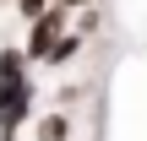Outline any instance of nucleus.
<instances>
[{
	"label": "nucleus",
	"instance_id": "obj_1",
	"mask_svg": "<svg viewBox=\"0 0 147 141\" xmlns=\"http://www.w3.org/2000/svg\"><path fill=\"white\" fill-rule=\"evenodd\" d=\"M27 65L33 60L22 54V43H5L0 49V130H16V136L33 125V103H38Z\"/></svg>",
	"mask_w": 147,
	"mask_h": 141
},
{
	"label": "nucleus",
	"instance_id": "obj_2",
	"mask_svg": "<svg viewBox=\"0 0 147 141\" xmlns=\"http://www.w3.org/2000/svg\"><path fill=\"white\" fill-rule=\"evenodd\" d=\"M71 27V11L65 5H49V11H38L33 22H27V43H22V54L33 60V65H44V54L55 49V38Z\"/></svg>",
	"mask_w": 147,
	"mask_h": 141
},
{
	"label": "nucleus",
	"instance_id": "obj_3",
	"mask_svg": "<svg viewBox=\"0 0 147 141\" xmlns=\"http://www.w3.org/2000/svg\"><path fill=\"white\" fill-rule=\"evenodd\" d=\"M82 43H87V38H82L76 27H65V33L55 38V49L44 54V71H65V65H76V54H82Z\"/></svg>",
	"mask_w": 147,
	"mask_h": 141
},
{
	"label": "nucleus",
	"instance_id": "obj_4",
	"mask_svg": "<svg viewBox=\"0 0 147 141\" xmlns=\"http://www.w3.org/2000/svg\"><path fill=\"white\" fill-rule=\"evenodd\" d=\"M27 136H33V141H71V114H65V109L38 114V120L27 125Z\"/></svg>",
	"mask_w": 147,
	"mask_h": 141
},
{
	"label": "nucleus",
	"instance_id": "obj_5",
	"mask_svg": "<svg viewBox=\"0 0 147 141\" xmlns=\"http://www.w3.org/2000/svg\"><path fill=\"white\" fill-rule=\"evenodd\" d=\"M98 27H104V16H98L93 5H82V22H76V33H82V38H93Z\"/></svg>",
	"mask_w": 147,
	"mask_h": 141
},
{
	"label": "nucleus",
	"instance_id": "obj_6",
	"mask_svg": "<svg viewBox=\"0 0 147 141\" xmlns=\"http://www.w3.org/2000/svg\"><path fill=\"white\" fill-rule=\"evenodd\" d=\"M49 5H55V0H16V11H22V22H33V16H38V11H49Z\"/></svg>",
	"mask_w": 147,
	"mask_h": 141
},
{
	"label": "nucleus",
	"instance_id": "obj_7",
	"mask_svg": "<svg viewBox=\"0 0 147 141\" xmlns=\"http://www.w3.org/2000/svg\"><path fill=\"white\" fill-rule=\"evenodd\" d=\"M55 5H65V11H82V5H98V0H55Z\"/></svg>",
	"mask_w": 147,
	"mask_h": 141
}]
</instances>
